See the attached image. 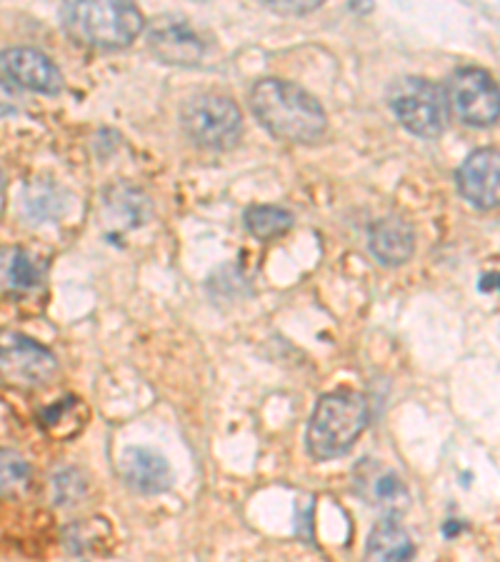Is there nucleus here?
Instances as JSON below:
<instances>
[{
    "mask_svg": "<svg viewBox=\"0 0 500 562\" xmlns=\"http://www.w3.org/2000/svg\"><path fill=\"white\" fill-rule=\"evenodd\" d=\"M145 43L153 58L173 68H196L205 56L203 38L184 15L153 18L145 31Z\"/></svg>",
    "mask_w": 500,
    "mask_h": 562,
    "instance_id": "nucleus-8",
    "label": "nucleus"
},
{
    "mask_svg": "<svg viewBox=\"0 0 500 562\" xmlns=\"http://www.w3.org/2000/svg\"><path fill=\"white\" fill-rule=\"evenodd\" d=\"M368 487H370L368 497H373L378 507H386L390 513L403 510L408 503V493L403 483H400L393 473H388V470H373L368 477Z\"/></svg>",
    "mask_w": 500,
    "mask_h": 562,
    "instance_id": "nucleus-15",
    "label": "nucleus"
},
{
    "mask_svg": "<svg viewBox=\"0 0 500 562\" xmlns=\"http://www.w3.org/2000/svg\"><path fill=\"white\" fill-rule=\"evenodd\" d=\"M273 13H280V15H308L321 8V0H313V3H305V0H300V3H284V0H278V3H263Z\"/></svg>",
    "mask_w": 500,
    "mask_h": 562,
    "instance_id": "nucleus-19",
    "label": "nucleus"
},
{
    "mask_svg": "<svg viewBox=\"0 0 500 562\" xmlns=\"http://www.w3.org/2000/svg\"><path fill=\"white\" fill-rule=\"evenodd\" d=\"M368 248L380 266L400 268L413 258L415 233L413 225L403 217L386 215L368 228Z\"/></svg>",
    "mask_w": 500,
    "mask_h": 562,
    "instance_id": "nucleus-11",
    "label": "nucleus"
},
{
    "mask_svg": "<svg viewBox=\"0 0 500 562\" xmlns=\"http://www.w3.org/2000/svg\"><path fill=\"white\" fill-rule=\"evenodd\" d=\"M458 193L478 211H493L500 198L498 148H478L460 162L456 173Z\"/></svg>",
    "mask_w": 500,
    "mask_h": 562,
    "instance_id": "nucleus-10",
    "label": "nucleus"
},
{
    "mask_svg": "<svg viewBox=\"0 0 500 562\" xmlns=\"http://www.w3.org/2000/svg\"><path fill=\"white\" fill-rule=\"evenodd\" d=\"M31 480V465L13 450H0V495L23 491Z\"/></svg>",
    "mask_w": 500,
    "mask_h": 562,
    "instance_id": "nucleus-16",
    "label": "nucleus"
},
{
    "mask_svg": "<svg viewBox=\"0 0 500 562\" xmlns=\"http://www.w3.org/2000/svg\"><path fill=\"white\" fill-rule=\"evenodd\" d=\"M180 125L193 145L203 150H231L243 135V113L223 93H196L180 108Z\"/></svg>",
    "mask_w": 500,
    "mask_h": 562,
    "instance_id": "nucleus-4",
    "label": "nucleus"
},
{
    "mask_svg": "<svg viewBox=\"0 0 500 562\" xmlns=\"http://www.w3.org/2000/svg\"><path fill=\"white\" fill-rule=\"evenodd\" d=\"M11 278L18 288H35L38 285V268H35V262L31 260L29 252H18L13 266H11Z\"/></svg>",
    "mask_w": 500,
    "mask_h": 562,
    "instance_id": "nucleus-18",
    "label": "nucleus"
},
{
    "mask_svg": "<svg viewBox=\"0 0 500 562\" xmlns=\"http://www.w3.org/2000/svg\"><path fill=\"white\" fill-rule=\"evenodd\" d=\"M448 113L470 128H490L500 115V93L496 78L484 68H458L443 88Z\"/></svg>",
    "mask_w": 500,
    "mask_h": 562,
    "instance_id": "nucleus-6",
    "label": "nucleus"
},
{
    "mask_svg": "<svg viewBox=\"0 0 500 562\" xmlns=\"http://www.w3.org/2000/svg\"><path fill=\"white\" fill-rule=\"evenodd\" d=\"M58 15L63 31L73 41L100 50L129 48L145 31V15L133 3L76 0V3H63Z\"/></svg>",
    "mask_w": 500,
    "mask_h": 562,
    "instance_id": "nucleus-3",
    "label": "nucleus"
},
{
    "mask_svg": "<svg viewBox=\"0 0 500 562\" xmlns=\"http://www.w3.org/2000/svg\"><path fill=\"white\" fill-rule=\"evenodd\" d=\"M370 403L358 390H333L321 395L305 430L308 452L318 460H335L348 452L368 428Z\"/></svg>",
    "mask_w": 500,
    "mask_h": 562,
    "instance_id": "nucleus-2",
    "label": "nucleus"
},
{
    "mask_svg": "<svg viewBox=\"0 0 500 562\" xmlns=\"http://www.w3.org/2000/svg\"><path fill=\"white\" fill-rule=\"evenodd\" d=\"M5 190V176H3V170H0V193H3Z\"/></svg>",
    "mask_w": 500,
    "mask_h": 562,
    "instance_id": "nucleus-21",
    "label": "nucleus"
},
{
    "mask_svg": "<svg viewBox=\"0 0 500 562\" xmlns=\"http://www.w3.org/2000/svg\"><path fill=\"white\" fill-rule=\"evenodd\" d=\"M123 483L143 495L166 493L173 485V470L160 452L151 448H129L121 456Z\"/></svg>",
    "mask_w": 500,
    "mask_h": 562,
    "instance_id": "nucleus-12",
    "label": "nucleus"
},
{
    "mask_svg": "<svg viewBox=\"0 0 500 562\" xmlns=\"http://www.w3.org/2000/svg\"><path fill=\"white\" fill-rule=\"evenodd\" d=\"M251 111L273 138L286 143H315L329 131L321 101L284 78H260L248 93Z\"/></svg>",
    "mask_w": 500,
    "mask_h": 562,
    "instance_id": "nucleus-1",
    "label": "nucleus"
},
{
    "mask_svg": "<svg viewBox=\"0 0 500 562\" xmlns=\"http://www.w3.org/2000/svg\"><path fill=\"white\" fill-rule=\"evenodd\" d=\"M411 558L413 540L403 525L393 518H386L373 528L363 562H408Z\"/></svg>",
    "mask_w": 500,
    "mask_h": 562,
    "instance_id": "nucleus-13",
    "label": "nucleus"
},
{
    "mask_svg": "<svg viewBox=\"0 0 500 562\" xmlns=\"http://www.w3.org/2000/svg\"><path fill=\"white\" fill-rule=\"evenodd\" d=\"M48 201H58L56 198V188H29V198H25V211H29V215H33L35 221H45V217H53L58 213L56 205H48Z\"/></svg>",
    "mask_w": 500,
    "mask_h": 562,
    "instance_id": "nucleus-17",
    "label": "nucleus"
},
{
    "mask_svg": "<svg viewBox=\"0 0 500 562\" xmlns=\"http://www.w3.org/2000/svg\"><path fill=\"white\" fill-rule=\"evenodd\" d=\"M18 108H21V95L5 78H0V115H13Z\"/></svg>",
    "mask_w": 500,
    "mask_h": 562,
    "instance_id": "nucleus-20",
    "label": "nucleus"
},
{
    "mask_svg": "<svg viewBox=\"0 0 500 562\" xmlns=\"http://www.w3.org/2000/svg\"><path fill=\"white\" fill-rule=\"evenodd\" d=\"M388 108L396 121L418 138H438L451 117L443 88L421 76L398 78L388 88Z\"/></svg>",
    "mask_w": 500,
    "mask_h": 562,
    "instance_id": "nucleus-5",
    "label": "nucleus"
},
{
    "mask_svg": "<svg viewBox=\"0 0 500 562\" xmlns=\"http://www.w3.org/2000/svg\"><path fill=\"white\" fill-rule=\"evenodd\" d=\"M58 375V360L41 342L15 330H0V380L13 387H43Z\"/></svg>",
    "mask_w": 500,
    "mask_h": 562,
    "instance_id": "nucleus-7",
    "label": "nucleus"
},
{
    "mask_svg": "<svg viewBox=\"0 0 500 562\" xmlns=\"http://www.w3.org/2000/svg\"><path fill=\"white\" fill-rule=\"evenodd\" d=\"M243 221L251 235H256L258 240H270L278 238V235H286L293 228L296 217L280 205H251L245 207Z\"/></svg>",
    "mask_w": 500,
    "mask_h": 562,
    "instance_id": "nucleus-14",
    "label": "nucleus"
},
{
    "mask_svg": "<svg viewBox=\"0 0 500 562\" xmlns=\"http://www.w3.org/2000/svg\"><path fill=\"white\" fill-rule=\"evenodd\" d=\"M0 72L13 86L41 95H58L66 86L63 72L53 58L38 48H29V45H15V48H5L0 53Z\"/></svg>",
    "mask_w": 500,
    "mask_h": 562,
    "instance_id": "nucleus-9",
    "label": "nucleus"
}]
</instances>
